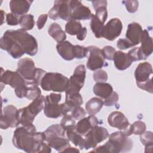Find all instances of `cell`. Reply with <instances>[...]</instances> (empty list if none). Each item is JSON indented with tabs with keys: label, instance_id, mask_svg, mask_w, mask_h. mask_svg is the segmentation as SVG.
<instances>
[{
	"label": "cell",
	"instance_id": "obj_50",
	"mask_svg": "<svg viewBox=\"0 0 153 153\" xmlns=\"http://www.w3.org/2000/svg\"><path fill=\"white\" fill-rule=\"evenodd\" d=\"M127 54L128 55L132 62L140 60L139 53V47H135L132 48L127 53Z\"/></svg>",
	"mask_w": 153,
	"mask_h": 153
},
{
	"label": "cell",
	"instance_id": "obj_51",
	"mask_svg": "<svg viewBox=\"0 0 153 153\" xmlns=\"http://www.w3.org/2000/svg\"><path fill=\"white\" fill-rule=\"evenodd\" d=\"M47 18H48V14H43L39 16V17L38 18V20L36 21V25H37L38 29L41 30V29H42L44 27V26L47 20Z\"/></svg>",
	"mask_w": 153,
	"mask_h": 153
},
{
	"label": "cell",
	"instance_id": "obj_48",
	"mask_svg": "<svg viewBox=\"0 0 153 153\" xmlns=\"http://www.w3.org/2000/svg\"><path fill=\"white\" fill-rule=\"evenodd\" d=\"M117 46L119 49L125 50L129 48L133 47L131 43L126 39L124 38H120L117 41Z\"/></svg>",
	"mask_w": 153,
	"mask_h": 153
},
{
	"label": "cell",
	"instance_id": "obj_21",
	"mask_svg": "<svg viewBox=\"0 0 153 153\" xmlns=\"http://www.w3.org/2000/svg\"><path fill=\"white\" fill-rule=\"evenodd\" d=\"M113 60L115 68L120 71H124L127 69L132 63V60L127 54L121 51H115Z\"/></svg>",
	"mask_w": 153,
	"mask_h": 153
},
{
	"label": "cell",
	"instance_id": "obj_35",
	"mask_svg": "<svg viewBox=\"0 0 153 153\" xmlns=\"http://www.w3.org/2000/svg\"><path fill=\"white\" fill-rule=\"evenodd\" d=\"M41 95V91L38 86L32 81H27V90L25 97L29 100H34Z\"/></svg>",
	"mask_w": 153,
	"mask_h": 153
},
{
	"label": "cell",
	"instance_id": "obj_49",
	"mask_svg": "<svg viewBox=\"0 0 153 153\" xmlns=\"http://www.w3.org/2000/svg\"><path fill=\"white\" fill-rule=\"evenodd\" d=\"M6 22L8 25L17 26L19 24V19L13 13H8L6 14Z\"/></svg>",
	"mask_w": 153,
	"mask_h": 153
},
{
	"label": "cell",
	"instance_id": "obj_16",
	"mask_svg": "<svg viewBox=\"0 0 153 153\" xmlns=\"http://www.w3.org/2000/svg\"><path fill=\"white\" fill-rule=\"evenodd\" d=\"M140 43L141 46L139 47L140 59V60H145L152 54L153 50L152 39L149 36L148 32L146 29L143 30Z\"/></svg>",
	"mask_w": 153,
	"mask_h": 153
},
{
	"label": "cell",
	"instance_id": "obj_10",
	"mask_svg": "<svg viewBox=\"0 0 153 153\" xmlns=\"http://www.w3.org/2000/svg\"><path fill=\"white\" fill-rule=\"evenodd\" d=\"M48 16L53 20L60 18L63 20L69 21L71 20V10L69 1H55L53 7L48 12Z\"/></svg>",
	"mask_w": 153,
	"mask_h": 153
},
{
	"label": "cell",
	"instance_id": "obj_9",
	"mask_svg": "<svg viewBox=\"0 0 153 153\" xmlns=\"http://www.w3.org/2000/svg\"><path fill=\"white\" fill-rule=\"evenodd\" d=\"M18 111L19 109L13 105H7L2 109L0 122V127L2 129L16 127L20 124Z\"/></svg>",
	"mask_w": 153,
	"mask_h": 153
},
{
	"label": "cell",
	"instance_id": "obj_20",
	"mask_svg": "<svg viewBox=\"0 0 153 153\" xmlns=\"http://www.w3.org/2000/svg\"><path fill=\"white\" fill-rule=\"evenodd\" d=\"M32 2V1L28 0H12L10 1L9 6L11 13L22 16L29 11Z\"/></svg>",
	"mask_w": 153,
	"mask_h": 153
},
{
	"label": "cell",
	"instance_id": "obj_33",
	"mask_svg": "<svg viewBox=\"0 0 153 153\" xmlns=\"http://www.w3.org/2000/svg\"><path fill=\"white\" fill-rule=\"evenodd\" d=\"M19 24L22 29L25 30L26 31L32 30L35 26L33 16L29 14L20 16L19 19Z\"/></svg>",
	"mask_w": 153,
	"mask_h": 153
},
{
	"label": "cell",
	"instance_id": "obj_55",
	"mask_svg": "<svg viewBox=\"0 0 153 153\" xmlns=\"http://www.w3.org/2000/svg\"><path fill=\"white\" fill-rule=\"evenodd\" d=\"M1 14H2V22H1V25H2V24H3V23H4V16H5V13L3 10H1Z\"/></svg>",
	"mask_w": 153,
	"mask_h": 153
},
{
	"label": "cell",
	"instance_id": "obj_12",
	"mask_svg": "<svg viewBox=\"0 0 153 153\" xmlns=\"http://www.w3.org/2000/svg\"><path fill=\"white\" fill-rule=\"evenodd\" d=\"M71 10V20H85L91 19L93 14L88 7L84 5L79 1H69Z\"/></svg>",
	"mask_w": 153,
	"mask_h": 153
},
{
	"label": "cell",
	"instance_id": "obj_18",
	"mask_svg": "<svg viewBox=\"0 0 153 153\" xmlns=\"http://www.w3.org/2000/svg\"><path fill=\"white\" fill-rule=\"evenodd\" d=\"M99 121L94 115H90L79 120L76 124V131L82 136H85L92 128L98 126Z\"/></svg>",
	"mask_w": 153,
	"mask_h": 153
},
{
	"label": "cell",
	"instance_id": "obj_24",
	"mask_svg": "<svg viewBox=\"0 0 153 153\" xmlns=\"http://www.w3.org/2000/svg\"><path fill=\"white\" fill-rule=\"evenodd\" d=\"M45 137V142H48L50 139L56 137H65L66 131L64 128L60 124H55L48 127L44 131Z\"/></svg>",
	"mask_w": 153,
	"mask_h": 153
},
{
	"label": "cell",
	"instance_id": "obj_46",
	"mask_svg": "<svg viewBox=\"0 0 153 153\" xmlns=\"http://www.w3.org/2000/svg\"><path fill=\"white\" fill-rule=\"evenodd\" d=\"M45 74H46L45 71H44L41 68H36L33 79L32 82L38 86L39 85H40L41 81Z\"/></svg>",
	"mask_w": 153,
	"mask_h": 153
},
{
	"label": "cell",
	"instance_id": "obj_22",
	"mask_svg": "<svg viewBox=\"0 0 153 153\" xmlns=\"http://www.w3.org/2000/svg\"><path fill=\"white\" fill-rule=\"evenodd\" d=\"M74 45L69 41H65L59 43L56 45V50L59 55L65 60L70 61L73 60L74 57Z\"/></svg>",
	"mask_w": 153,
	"mask_h": 153
},
{
	"label": "cell",
	"instance_id": "obj_45",
	"mask_svg": "<svg viewBox=\"0 0 153 153\" xmlns=\"http://www.w3.org/2000/svg\"><path fill=\"white\" fill-rule=\"evenodd\" d=\"M102 51L105 59L109 60H113V57L116 51L115 49L113 47L109 45L105 46L102 49Z\"/></svg>",
	"mask_w": 153,
	"mask_h": 153
},
{
	"label": "cell",
	"instance_id": "obj_27",
	"mask_svg": "<svg viewBox=\"0 0 153 153\" xmlns=\"http://www.w3.org/2000/svg\"><path fill=\"white\" fill-rule=\"evenodd\" d=\"M92 4L96 11V14L94 15L105 23L108 17V11L106 9L107 1H93Z\"/></svg>",
	"mask_w": 153,
	"mask_h": 153
},
{
	"label": "cell",
	"instance_id": "obj_15",
	"mask_svg": "<svg viewBox=\"0 0 153 153\" xmlns=\"http://www.w3.org/2000/svg\"><path fill=\"white\" fill-rule=\"evenodd\" d=\"M123 29V23L118 18H113L111 19L105 26H104L102 37L112 41L118 37Z\"/></svg>",
	"mask_w": 153,
	"mask_h": 153
},
{
	"label": "cell",
	"instance_id": "obj_17",
	"mask_svg": "<svg viewBox=\"0 0 153 153\" xmlns=\"http://www.w3.org/2000/svg\"><path fill=\"white\" fill-rule=\"evenodd\" d=\"M108 123L110 126L117 128L121 131L126 130L130 125L126 116L120 111L111 112L108 116Z\"/></svg>",
	"mask_w": 153,
	"mask_h": 153
},
{
	"label": "cell",
	"instance_id": "obj_44",
	"mask_svg": "<svg viewBox=\"0 0 153 153\" xmlns=\"http://www.w3.org/2000/svg\"><path fill=\"white\" fill-rule=\"evenodd\" d=\"M123 3L125 4L127 11L130 13H134L137 10L139 7V1H124Z\"/></svg>",
	"mask_w": 153,
	"mask_h": 153
},
{
	"label": "cell",
	"instance_id": "obj_25",
	"mask_svg": "<svg viewBox=\"0 0 153 153\" xmlns=\"http://www.w3.org/2000/svg\"><path fill=\"white\" fill-rule=\"evenodd\" d=\"M113 91V88L110 84L106 82H97L93 86V92L96 96L102 99L108 97Z\"/></svg>",
	"mask_w": 153,
	"mask_h": 153
},
{
	"label": "cell",
	"instance_id": "obj_52",
	"mask_svg": "<svg viewBox=\"0 0 153 153\" xmlns=\"http://www.w3.org/2000/svg\"><path fill=\"white\" fill-rule=\"evenodd\" d=\"M50 148L51 147L48 145V143L44 142L40 146L38 153H50L51 151Z\"/></svg>",
	"mask_w": 153,
	"mask_h": 153
},
{
	"label": "cell",
	"instance_id": "obj_29",
	"mask_svg": "<svg viewBox=\"0 0 153 153\" xmlns=\"http://www.w3.org/2000/svg\"><path fill=\"white\" fill-rule=\"evenodd\" d=\"M103 105V100L98 97L90 99L85 104L86 112L90 115H95L98 113Z\"/></svg>",
	"mask_w": 153,
	"mask_h": 153
},
{
	"label": "cell",
	"instance_id": "obj_28",
	"mask_svg": "<svg viewBox=\"0 0 153 153\" xmlns=\"http://www.w3.org/2000/svg\"><path fill=\"white\" fill-rule=\"evenodd\" d=\"M48 32L58 44L65 41L66 38V33L62 29L61 26L57 23H53L50 26Z\"/></svg>",
	"mask_w": 153,
	"mask_h": 153
},
{
	"label": "cell",
	"instance_id": "obj_23",
	"mask_svg": "<svg viewBox=\"0 0 153 153\" xmlns=\"http://www.w3.org/2000/svg\"><path fill=\"white\" fill-rule=\"evenodd\" d=\"M18 116L20 124L24 127L33 125V121L36 117L29 110L27 106L19 109Z\"/></svg>",
	"mask_w": 153,
	"mask_h": 153
},
{
	"label": "cell",
	"instance_id": "obj_43",
	"mask_svg": "<svg viewBox=\"0 0 153 153\" xmlns=\"http://www.w3.org/2000/svg\"><path fill=\"white\" fill-rule=\"evenodd\" d=\"M119 99L118 94L115 91H112V93L103 102V105L106 106H111L115 105Z\"/></svg>",
	"mask_w": 153,
	"mask_h": 153
},
{
	"label": "cell",
	"instance_id": "obj_13",
	"mask_svg": "<svg viewBox=\"0 0 153 153\" xmlns=\"http://www.w3.org/2000/svg\"><path fill=\"white\" fill-rule=\"evenodd\" d=\"M89 56L87 63V68L91 71L101 69L105 65V57L102 50L94 45L87 47Z\"/></svg>",
	"mask_w": 153,
	"mask_h": 153
},
{
	"label": "cell",
	"instance_id": "obj_31",
	"mask_svg": "<svg viewBox=\"0 0 153 153\" xmlns=\"http://www.w3.org/2000/svg\"><path fill=\"white\" fill-rule=\"evenodd\" d=\"M104 26V23L95 15L93 14L90 26L93 33L97 38L102 37V32Z\"/></svg>",
	"mask_w": 153,
	"mask_h": 153
},
{
	"label": "cell",
	"instance_id": "obj_38",
	"mask_svg": "<svg viewBox=\"0 0 153 153\" xmlns=\"http://www.w3.org/2000/svg\"><path fill=\"white\" fill-rule=\"evenodd\" d=\"M76 124L75 120L74 119L71 114L63 116L60 121V125L64 128L65 131L70 129H75Z\"/></svg>",
	"mask_w": 153,
	"mask_h": 153
},
{
	"label": "cell",
	"instance_id": "obj_11",
	"mask_svg": "<svg viewBox=\"0 0 153 153\" xmlns=\"http://www.w3.org/2000/svg\"><path fill=\"white\" fill-rule=\"evenodd\" d=\"M73 108L68 105L66 103L59 104V103L44 102V112L45 115L50 118H57L68 114H71Z\"/></svg>",
	"mask_w": 153,
	"mask_h": 153
},
{
	"label": "cell",
	"instance_id": "obj_40",
	"mask_svg": "<svg viewBox=\"0 0 153 153\" xmlns=\"http://www.w3.org/2000/svg\"><path fill=\"white\" fill-rule=\"evenodd\" d=\"M74 53L75 58L81 59L85 58L87 56L88 51L87 47L78 45H75L74 46Z\"/></svg>",
	"mask_w": 153,
	"mask_h": 153
},
{
	"label": "cell",
	"instance_id": "obj_34",
	"mask_svg": "<svg viewBox=\"0 0 153 153\" xmlns=\"http://www.w3.org/2000/svg\"><path fill=\"white\" fill-rule=\"evenodd\" d=\"M140 140L145 146V152H151L153 147V133L151 131H145L140 136Z\"/></svg>",
	"mask_w": 153,
	"mask_h": 153
},
{
	"label": "cell",
	"instance_id": "obj_47",
	"mask_svg": "<svg viewBox=\"0 0 153 153\" xmlns=\"http://www.w3.org/2000/svg\"><path fill=\"white\" fill-rule=\"evenodd\" d=\"M62 98L60 94H56L54 93H50L45 97L44 102L48 103H59Z\"/></svg>",
	"mask_w": 153,
	"mask_h": 153
},
{
	"label": "cell",
	"instance_id": "obj_4",
	"mask_svg": "<svg viewBox=\"0 0 153 153\" xmlns=\"http://www.w3.org/2000/svg\"><path fill=\"white\" fill-rule=\"evenodd\" d=\"M69 84V79L60 73L46 72L42 77L40 85L45 91L64 92Z\"/></svg>",
	"mask_w": 153,
	"mask_h": 153
},
{
	"label": "cell",
	"instance_id": "obj_42",
	"mask_svg": "<svg viewBox=\"0 0 153 153\" xmlns=\"http://www.w3.org/2000/svg\"><path fill=\"white\" fill-rule=\"evenodd\" d=\"M71 116L74 120H80L85 115V111L80 106L74 107L71 112Z\"/></svg>",
	"mask_w": 153,
	"mask_h": 153
},
{
	"label": "cell",
	"instance_id": "obj_3",
	"mask_svg": "<svg viewBox=\"0 0 153 153\" xmlns=\"http://www.w3.org/2000/svg\"><path fill=\"white\" fill-rule=\"evenodd\" d=\"M1 82L9 85L14 89L15 94L19 98L25 97L27 90V81L17 71H5L1 68Z\"/></svg>",
	"mask_w": 153,
	"mask_h": 153
},
{
	"label": "cell",
	"instance_id": "obj_37",
	"mask_svg": "<svg viewBox=\"0 0 153 153\" xmlns=\"http://www.w3.org/2000/svg\"><path fill=\"white\" fill-rule=\"evenodd\" d=\"M72 108L78 106L83 103L82 97L79 93L76 94H66L65 102Z\"/></svg>",
	"mask_w": 153,
	"mask_h": 153
},
{
	"label": "cell",
	"instance_id": "obj_32",
	"mask_svg": "<svg viewBox=\"0 0 153 153\" xmlns=\"http://www.w3.org/2000/svg\"><path fill=\"white\" fill-rule=\"evenodd\" d=\"M45 97L41 95L32 100L27 106L29 110L35 116H36L44 108Z\"/></svg>",
	"mask_w": 153,
	"mask_h": 153
},
{
	"label": "cell",
	"instance_id": "obj_54",
	"mask_svg": "<svg viewBox=\"0 0 153 153\" xmlns=\"http://www.w3.org/2000/svg\"><path fill=\"white\" fill-rule=\"evenodd\" d=\"M63 152H79V150L77 148L69 146L68 148L65 149Z\"/></svg>",
	"mask_w": 153,
	"mask_h": 153
},
{
	"label": "cell",
	"instance_id": "obj_41",
	"mask_svg": "<svg viewBox=\"0 0 153 153\" xmlns=\"http://www.w3.org/2000/svg\"><path fill=\"white\" fill-rule=\"evenodd\" d=\"M108 78V74L103 69H99L93 73V79L97 82H106Z\"/></svg>",
	"mask_w": 153,
	"mask_h": 153
},
{
	"label": "cell",
	"instance_id": "obj_5",
	"mask_svg": "<svg viewBox=\"0 0 153 153\" xmlns=\"http://www.w3.org/2000/svg\"><path fill=\"white\" fill-rule=\"evenodd\" d=\"M152 68L148 62L139 63L134 71L136 84L139 88L150 93L153 92Z\"/></svg>",
	"mask_w": 153,
	"mask_h": 153
},
{
	"label": "cell",
	"instance_id": "obj_2",
	"mask_svg": "<svg viewBox=\"0 0 153 153\" xmlns=\"http://www.w3.org/2000/svg\"><path fill=\"white\" fill-rule=\"evenodd\" d=\"M45 140L44 132H36L33 124L17 127L13 133V144L17 149L28 153H38L41 145Z\"/></svg>",
	"mask_w": 153,
	"mask_h": 153
},
{
	"label": "cell",
	"instance_id": "obj_26",
	"mask_svg": "<svg viewBox=\"0 0 153 153\" xmlns=\"http://www.w3.org/2000/svg\"><path fill=\"white\" fill-rule=\"evenodd\" d=\"M48 145L52 148L59 152H63L65 149L70 146L69 140L65 137H56L47 142Z\"/></svg>",
	"mask_w": 153,
	"mask_h": 153
},
{
	"label": "cell",
	"instance_id": "obj_8",
	"mask_svg": "<svg viewBox=\"0 0 153 153\" xmlns=\"http://www.w3.org/2000/svg\"><path fill=\"white\" fill-rule=\"evenodd\" d=\"M108 136L109 133L105 128L98 126L94 127L84 136V149L95 148L99 143L105 140Z\"/></svg>",
	"mask_w": 153,
	"mask_h": 153
},
{
	"label": "cell",
	"instance_id": "obj_53",
	"mask_svg": "<svg viewBox=\"0 0 153 153\" xmlns=\"http://www.w3.org/2000/svg\"><path fill=\"white\" fill-rule=\"evenodd\" d=\"M87 29L85 27H82L81 31L76 35V38L79 41H83L87 35Z\"/></svg>",
	"mask_w": 153,
	"mask_h": 153
},
{
	"label": "cell",
	"instance_id": "obj_39",
	"mask_svg": "<svg viewBox=\"0 0 153 153\" xmlns=\"http://www.w3.org/2000/svg\"><path fill=\"white\" fill-rule=\"evenodd\" d=\"M131 133L135 135H140L146 130V124L142 121H136L130 125Z\"/></svg>",
	"mask_w": 153,
	"mask_h": 153
},
{
	"label": "cell",
	"instance_id": "obj_36",
	"mask_svg": "<svg viewBox=\"0 0 153 153\" xmlns=\"http://www.w3.org/2000/svg\"><path fill=\"white\" fill-rule=\"evenodd\" d=\"M82 28L81 23L74 20H70L65 25V32L70 35H76Z\"/></svg>",
	"mask_w": 153,
	"mask_h": 153
},
{
	"label": "cell",
	"instance_id": "obj_19",
	"mask_svg": "<svg viewBox=\"0 0 153 153\" xmlns=\"http://www.w3.org/2000/svg\"><path fill=\"white\" fill-rule=\"evenodd\" d=\"M143 30L140 25L136 22H132L128 24L126 34V39L134 47L140 43L141 36Z\"/></svg>",
	"mask_w": 153,
	"mask_h": 153
},
{
	"label": "cell",
	"instance_id": "obj_7",
	"mask_svg": "<svg viewBox=\"0 0 153 153\" xmlns=\"http://www.w3.org/2000/svg\"><path fill=\"white\" fill-rule=\"evenodd\" d=\"M86 76V69L84 65H78L74 70L73 75L69 79V84L65 91L66 94L79 93L82 88Z\"/></svg>",
	"mask_w": 153,
	"mask_h": 153
},
{
	"label": "cell",
	"instance_id": "obj_30",
	"mask_svg": "<svg viewBox=\"0 0 153 153\" xmlns=\"http://www.w3.org/2000/svg\"><path fill=\"white\" fill-rule=\"evenodd\" d=\"M65 131L67 139L69 141H71L74 145L79 146L81 149H83L84 148V138L76 131V128L67 130Z\"/></svg>",
	"mask_w": 153,
	"mask_h": 153
},
{
	"label": "cell",
	"instance_id": "obj_1",
	"mask_svg": "<svg viewBox=\"0 0 153 153\" xmlns=\"http://www.w3.org/2000/svg\"><path fill=\"white\" fill-rule=\"evenodd\" d=\"M2 50H5L13 59H19L27 54L33 56L38 52V42L35 38L25 30H8L0 39Z\"/></svg>",
	"mask_w": 153,
	"mask_h": 153
},
{
	"label": "cell",
	"instance_id": "obj_14",
	"mask_svg": "<svg viewBox=\"0 0 153 153\" xmlns=\"http://www.w3.org/2000/svg\"><path fill=\"white\" fill-rule=\"evenodd\" d=\"M36 69V68L35 67V63L30 58H23L17 62L16 71L27 81H33Z\"/></svg>",
	"mask_w": 153,
	"mask_h": 153
},
{
	"label": "cell",
	"instance_id": "obj_6",
	"mask_svg": "<svg viewBox=\"0 0 153 153\" xmlns=\"http://www.w3.org/2000/svg\"><path fill=\"white\" fill-rule=\"evenodd\" d=\"M108 137V141L112 145L115 153L128 152L133 148V141L121 130L111 133Z\"/></svg>",
	"mask_w": 153,
	"mask_h": 153
}]
</instances>
